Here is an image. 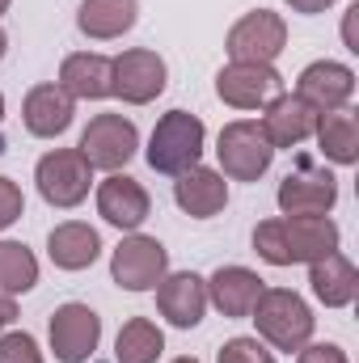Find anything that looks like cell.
<instances>
[{"mask_svg": "<svg viewBox=\"0 0 359 363\" xmlns=\"http://www.w3.org/2000/svg\"><path fill=\"white\" fill-rule=\"evenodd\" d=\"M254 250L270 267H292V262H317L338 250V224L330 216H287L267 220L254 228Z\"/></svg>", "mask_w": 359, "mask_h": 363, "instance_id": "cell-1", "label": "cell"}, {"mask_svg": "<svg viewBox=\"0 0 359 363\" xmlns=\"http://www.w3.org/2000/svg\"><path fill=\"white\" fill-rule=\"evenodd\" d=\"M250 313H254V321H258V334L270 338L279 351H300V347H309V338H313V313H309V304H304L296 291H287V287L263 291Z\"/></svg>", "mask_w": 359, "mask_h": 363, "instance_id": "cell-2", "label": "cell"}, {"mask_svg": "<svg viewBox=\"0 0 359 363\" xmlns=\"http://www.w3.org/2000/svg\"><path fill=\"white\" fill-rule=\"evenodd\" d=\"M199 152H203V123L186 110H170L148 140V165L157 174L178 178V174L199 165Z\"/></svg>", "mask_w": 359, "mask_h": 363, "instance_id": "cell-3", "label": "cell"}, {"mask_svg": "<svg viewBox=\"0 0 359 363\" xmlns=\"http://www.w3.org/2000/svg\"><path fill=\"white\" fill-rule=\"evenodd\" d=\"M216 152H220L224 174L237 178V182H258L270 169V157H275V148H270V140L263 135V127L250 123V118L228 123L220 131V148Z\"/></svg>", "mask_w": 359, "mask_h": 363, "instance_id": "cell-4", "label": "cell"}, {"mask_svg": "<svg viewBox=\"0 0 359 363\" xmlns=\"http://www.w3.org/2000/svg\"><path fill=\"white\" fill-rule=\"evenodd\" d=\"M136 148H140V131H136L131 118H123V114H97L85 127L77 152L89 161V169H118V165H127L136 157Z\"/></svg>", "mask_w": 359, "mask_h": 363, "instance_id": "cell-5", "label": "cell"}, {"mask_svg": "<svg viewBox=\"0 0 359 363\" xmlns=\"http://www.w3.org/2000/svg\"><path fill=\"white\" fill-rule=\"evenodd\" d=\"M38 194L55 207H77L85 194H89V182H93V169L89 161L77 152V148H55L38 161Z\"/></svg>", "mask_w": 359, "mask_h": 363, "instance_id": "cell-6", "label": "cell"}, {"mask_svg": "<svg viewBox=\"0 0 359 363\" xmlns=\"http://www.w3.org/2000/svg\"><path fill=\"white\" fill-rule=\"evenodd\" d=\"M283 47H287V26L270 9L245 13L228 30V55H233V64H270Z\"/></svg>", "mask_w": 359, "mask_h": 363, "instance_id": "cell-7", "label": "cell"}, {"mask_svg": "<svg viewBox=\"0 0 359 363\" xmlns=\"http://www.w3.org/2000/svg\"><path fill=\"white\" fill-rule=\"evenodd\" d=\"M165 271H170V254H165V245H161L157 237H127V241L114 250V258H110L114 283L127 287V291H148V287H157V283L165 279Z\"/></svg>", "mask_w": 359, "mask_h": 363, "instance_id": "cell-8", "label": "cell"}, {"mask_svg": "<svg viewBox=\"0 0 359 363\" xmlns=\"http://www.w3.org/2000/svg\"><path fill=\"white\" fill-rule=\"evenodd\" d=\"M165 89V60L157 51H123L118 60H110V93H118L131 106L153 101L157 93Z\"/></svg>", "mask_w": 359, "mask_h": 363, "instance_id": "cell-9", "label": "cell"}, {"mask_svg": "<svg viewBox=\"0 0 359 363\" xmlns=\"http://www.w3.org/2000/svg\"><path fill=\"white\" fill-rule=\"evenodd\" d=\"M101 338V317L89 304H64L51 317V351L60 363H85L97 351Z\"/></svg>", "mask_w": 359, "mask_h": 363, "instance_id": "cell-10", "label": "cell"}, {"mask_svg": "<svg viewBox=\"0 0 359 363\" xmlns=\"http://www.w3.org/2000/svg\"><path fill=\"white\" fill-rule=\"evenodd\" d=\"M216 93L237 110H258L283 93V77L270 64H228L216 77Z\"/></svg>", "mask_w": 359, "mask_h": 363, "instance_id": "cell-11", "label": "cell"}, {"mask_svg": "<svg viewBox=\"0 0 359 363\" xmlns=\"http://www.w3.org/2000/svg\"><path fill=\"white\" fill-rule=\"evenodd\" d=\"M338 199V182L326 169H313L309 161L279 182V207L283 216H326Z\"/></svg>", "mask_w": 359, "mask_h": 363, "instance_id": "cell-12", "label": "cell"}, {"mask_svg": "<svg viewBox=\"0 0 359 363\" xmlns=\"http://www.w3.org/2000/svg\"><path fill=\"white\" fill-rule=\"evenodd\" d=\"M355 93V72L347 64H334V60H317L300 72L296 81V97H304L317 114H330V110H343Z\"/></svg>", "mask_w": 359, "mask_h": 363, "instance_id": "cell-13", "label": "cell"}, {"mask_svg": "<svg viewBox=\"0 0 359 363\" xmlns=\"http://www.w3.org/2000/svg\"><path fill=\"white\" fill-rule=\"evenodd\" d=\"M317 110L304 101V97H296V93H279L275 101L267 106V118H263V135L270 140V148H296L300 140H309L313 131H317Z\"/></svg>", "mask_w": 359, "mask_h": 363, "instance_id": "cell-14", "label": "cell"}, {"mask_svg": "<svg viewBox=\"0 0 359 363\" xmlns=\"http://www.w3.org/2000/svg\"><path fill=\"white\" fill-rule=\"evenodd\" d=\"M157 308H161V317H170V325L194 330V325L203 321V308H207V283L190 271L161 279V287H157Z\"/></svg>", "mask_w": 359, "mask_h": 363, "instance_id": "cell-15", "label": "cell"}, {"mask_svg": "<svg viewBox=\"0 0 359 363\" xmlns=\"http://www.w3.org/2000/svg\"><path fill=\"white\" fill-rule=\"evenodd\" d=\"M148 190L127 174H110L97 186V211L114 224V228H140L148 220Z\"/></svg>", "mask_w": 359, "mask_h": 363, "instance_id": "cell-16", "label": "cell"}, {"mask_svg": "<svg viewBox=\"0 0 359 363\" xmlns=\"http://www.w3.org/2000/svg\"><path fill=\"white\" fill-rule=\"evenodd\" d=\"M21 118H26L30 135L51 140V135L68 131V123H72V93L64 89V85H38V89L26 93Z\"/></svg>", "mask_w": 359, "mask_h": 363, "instance_id": "cell-17", "label": "cell"}, {"mask_svg": "<svg viewBox=\"0 0 359 363\" xmlns=\"http://www.w3.org/2000/svg\"><path fill=\"white\" fill-rule=\"evenodd\" d=\"M263 291H267L263 279L245 267H220L207 283V300H216V308L224 317H250V308L258 304Z\"/></svg>", "mask_w": 359, "mask_h": 363, "instance_id": "cell-18", "label": "cell"}, {"mask_svg": "<svg viewBox=\"0 0 359 363\" xmlns=\"http://www.w3.org/2000/svg\"><path fill=\"white\" fill-rule=\"evenodd\" d=\"M174 199H178L182 211L207 220V216H216V211L228 203V182L220 178L216 169H199V165H194V169L178 174V182H174Z\"/></svg>", "mask_w": 359, "mask_h": 363, "instance_id": "cell-19", "label": "cell"}, {"mask_svg": "<svg viewBox=\"0 0 359 363\" xmlns=\"http://www.w3.org/2000/svg\"><path fill=\"white\" fill-rule=\"evenodd\" d=\"M309 267H313V271H309V283H313V291H317V300H321L326 308H343V304L355 300L359 274L338 250L326 254V258H317V262H309Z\"/></svg>", "mask_w": 359, "mask_h": 363, "instance_id": "cell-20", "label": "cell"}, {"mask_svg": "<svg viewBox=\"0 0 359 363\" xmlns=\"http://www.w3.org/2000/svg\"><path fill=\"white\" fill-rule=\"evenodd\" d=\"M47 250H51V262L60 267V271H85L97 262V254H101V241H97V233H93L89 224H60L55 233H51V241H47Z\"/></svg>", "mask_w": 359, "mask_h": 363, "instance_id": "cell-21", "label": "cell"}, {"mask_svg": "<svg viewBox=\"0 0 359 363\" xmlns=\"http://www.w3.org/2000/svg\"><path fill=\"white\" fill-rule=\"evenodd\" d=\"M317 144L334 165H355L359 161V118L351 110H330L317 118Z\"/></svg>", "mask_w": 359, "mask_h": 363, "instance_id": "cell-22", "label": "cell"}, {"mask_svg": "<svg viewBox=\"0 0 359 363\" xmlns=\"http://www.w3.org/2000/svg\"><path fill=\"white\" fill-rule=\"evenodd\" d=\"M136 13H140L136 0H85L77 26L89 38H118L136 26Z\"/></svg>", "mask_w": 359, "mask_h": 363, "instance_id": "cell-23", "label": "cell"}, {"mask_svg": "<svg viewBox=\"0 0 359 363\" xmlns=\"http://www.w3.org/2000/svg\"><path fill=\"white\" fill-rule=\"evenodd\" d=\"M60 85L72 97H106L110 93V60L106 55H68L60 68Z\"/></svg>", "mask_w": 359, "mask_h": 363, "instance_id": "cell-24", "label": "cell"}, {"mask_svg": "<svg viewBox=\"0 0 359 363\" xmlns=\"http://www.w3.org/2000/svg\"><path fill=\"white\" fill-rule=\"evenodd\" d=\"M165 351V338L153 321L136 317L118 330V342H114V359L118 363H157V355Z\"/></svg>", "mask_w": 359, "mask_h": 363, "instance_id": "cell-25", "label": "cell"}, {"mask_svg": "<svg viewBox=\"0 0 359 363\" xmlns=\"http://www.w3.org/2000/svg\"><path fill=\"white\" fill-rule=\"evenodd\" d=\"M38 283V262L26 245L17 241H0V291L4 296H17V291H30Z\"/></svg>", "mask_w": 359, "mask_h": 363, "instance_id": "cell-26", "label": "cell"}, {"mask_svg": "<svg viewBox=\"0 0 359 363\" xmlns=\"http://www.w3.org/2000/svg\"><path fill=\"white\" fill-rule=\"evenodd\" d=\"M220 363H275V355L258 338H233L220 347Z\"/></svg>", "mask_w": 359, "mask_h": 363, "instance_id": "cell-27", "label": "cell"}, {"mask_svg": "<svg viewBox=\"0 0 359 363\" xmlns=\"http://www.w3.org/2000/svg\"><path fill=\"white\" fill-rule=\"evenodd\" d=\"M0 363H43V351L30 334H4L0 338Z\"/></svg>", "mask_w": 359, "mask_h": 363, "instance_id": "cell-28", "label": "cell"}, {"mask_svg": "<svg viewBox=\"0 0 359 363\" xmlns=\"http://www.w3.org/2000/svg\"><path fill=\"white\" fill-rule=\"evenodd\" d=\"M21 207H26L21 190H17V186H13L9 178H0V228L17 224V220H21Z\"/></svg>", "mask_w": 359, "mask_h": 363, "instance_id": "cell-29", "label": "cell"}, {"mask_svg": "<svg viewBox=\"0 0 359 363\" xmlns=\"http://www.w3.org/2000/svg\"><path fill=\"white\" fill-rule=\"evenodd\" d=\"M296 363H347V355L334 342H321V347H300V359Z\"/></svg>", "mask_w": 359, "mask_h": 363, "instance_id": "cell-30", "label": "cell"}, {"mask_svg": "<svg viewBox=\"0 0 359 363\" xmlns=\"http://www.w3.org/2000/svg\"><path fill=\"white\" fill-rule=\"evenodd\" d=\"M296 13H321V9H330L334 0H287Z\"/></svg>", "mask_w": 359, "mask_h": 363, "instance_id": "cell-31", "label": "cell"}, {"mask_svg": "<svg viewBox=\"0 0 359 363\" xmlns=\"http://www.w3.org/2000/svg\"><path fill=\"white\" fill-rule=\"evenodd\" d=\"M13 317H17V304H13V296H4V291H0V330H4V325H13Z\"/></svg>", "mask_w": 359, "mask_h": 363, "instance_id": "cell-32", "label": "cell"}, {"mask_svg": "<svg viewBox=\"0 0 359 363\" xmlns=\"http://www.w3.org/2000/svg\"><path fill=\"white\" fill-rule=\"evenodd\" d=\"M4 47H9V38H4V30H0V60H4Z\"/></svg>", "mask_w": 359, "mask_h": 363, "instance_id": "cell-33", "label": "cell"}, {"mask_svg": "<svg viewBox=\"0 0 359 363\" xmlns=\"http://www.w3.org/2000/svg\"><path fill=\"white\" fill-rule=\"evenodd\" d=\"M174 363H199V359H190V355H182V359H174Z\"/></svg>", "mask_w": 359, "mask_h": 363, "instance_id": "cell-34", "label": "cell"}, {"mask_svg": "<svg viewBox=\"0 0 359 363\" xmlns=\"http://www.w3.org/2000/svg\"><path fill=\"white\" fill-rule=\"evenodd\" d=\"M0 118H4V97H0Z\"/></svg>", "mask_w": 359, "mask_h": 363, "instance_id": "cell-35", "label": "cell"}, {"mask_svg": "<svg viewBox=\"0 0 359 363\" xmlns=\"http://www.w3.org/2000/svg\"><path fill=\"white\" fill-rule=\"evenodd\" d=\"M4 9H9V0H0V13H4Z\"/></svg>", "mask_w": 359, "mask_h": 363, "instance_id": "cell-36", "label": "cell"}]
</instances>
